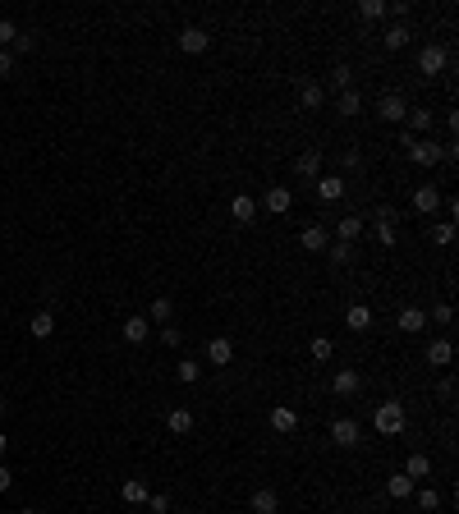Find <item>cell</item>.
Returning a JSON list of instances; mask_svg holds the SVG:
<instances>
[{
    "instance_id": "12",
    "label": "cell",
    "mask_w": 459,
    "mask_h": 514,
    "mask_svg": "<svg viewBox=\"0 0 459 514\" xmlns=\"http://www.w3.org/2000/svg\"><path fill=\"white\" fill-rule=\"evenodd\" d=\"M271 427L280 432V437H289V432H299V414L289 405H276L271 409Z\"/></svg>"
},
{
    "instance_id": "10",
    "label": "cell",
    "mask_w": 459,
    "mask_h": 514,
    "mask_svg": "<svg viewBox=\"0 0 459 514\" xmlns=\"http://www.w3.org/2000/svg\"><path fill=\"white\" fill-rule=\"evenodd\" d=\"M211 46V37L202 33V28H184V33H179V51H188V55H202Z\"/></svg>"
},
{
    "instance_id": "9",
    "label": "cell",
    "mask_w": 459,
    "mask_h": 514,
    "mask_svg": "<svg viewBox=\"0 0 459 514\" xmlns=\"http://www.w3.org/2000/svg\"><path fill=\"white\" fill-rule=\"evenodd\" d=\"M207 358H211V368H225V363L234 358V340H225V335L207 340Z\"/></svg>"
},
{
    "instance_id": "23",
    "label": "cell",
    "mask_w": 459,
    "mask_h": 514,
    "mask_svg": "<svg viewBox=\"0 0 459 514\" xmlns=\"http://www.w3.org/2000/svg\"><path fill=\"white\" fill-rule=\"evenodd\" d=\"M409 37H414V33H409L405 23H391L382 42H386V51H405V46H409Z\"/></svg>"
},
{
    "instance_id": "36",
    "label": "cell",
    "mask_w": 459,
    "mask_h": 514,
    "mask_svg": "<svg viewBox=\"0 0 459 514\" xmlns=\"http://www.w3.org/2000/svg\"><path fill=\"white\" fill-rule=\"evenodd\" d=\"M331 83H336L340 92H349V83H354V69H349V65H336V69H331Z\"/></svg>"
},
{
    "instance_id": "49",
    "label": "cell",
    "mask_w": 459,
    "mask_h": 514,
    "mask_svg": "<svg viewBox=\"0 0 459 514\" xmlns=\"http://www.w3.org/2000/svg\"><path fill=\"white\" fill-rule=\"evenodd\" d=\"M19 514H37V510H19Z\"/></svg>"
},
{
    "instance_id": "47",
    "label": "cell",
    "mask_w": 459,
    "mask_h": 514,
    "mask_svg": "<svg viewBox=\"0 0 459 514\" xmlns=\"http://www.w3.org/2000/svg\"><path fill=\"white\" fill-rule=\"evenodd\" d=\"M10 487H14V473L5 469V464H0V492H10Z\"/></svg>"
},
{
    "instance_id": "28",
    "label": "cell",
    "mask_w": 459,
    "mask_h": 514,
    "mask_svg": "<svg viewBox=\"0 0 459 514\" xmlns=\"http://www.w3.org/2000/svg\"><path fill=\"white\" fill-rule=\"evenodd\" d=\"M294 170H299V175H317V170H322V147H313V152H303V156H299V161H294Z\"/></svg>"
},
{
    "instance_id": "42",
    "label": "cell",
    "mask_w": 459,
    "mask_h": 514,
    "mask_svg": "<svg viewBox=\"0 0 459 514\" xmlns=\"http://www.w3.org/2000/svg\"><path fill=\"white\" fill-rule=\"evenodd\" d=\"M147 510H152V514H165V510H170V496H161V492L147 496Z\"/></svg>"
},
{
    "instance_id": "4",
    "label": "cell",
    "mask_w": 459,
    "mask_h": 514,
    "mask_svg": "<svg viewBox=\"0 0 459 514\" xmlns=\"http://www.w3.org/2000/svg\"><path fill=\"white\" fill-rule=\"evenodd\" d=\"M441 156H446V147H437L432 138H423V142L414 138V142H409V161H414V165H437Z\"/></svg>"
},
{
    "instance_id": "18",
    "label": "cell",
    "mask_w": 459,
    "mask_h": 514,
    "mask_svg": "<svg viewBox=\"0 0 459 514\" xmlns=\"http://www.w3.org/2000/svg\"><path fill=\"white\" fill-rule=\"evenodd\" d=\"M317 197H322V202H340V197H345V179H340V175L317 179Z\"/></svg>"
},
{
    "instance_id": "45",
    "label": "cell",
    "mask_w": 459,
    "mask_h": 514,
    "mask_svg": "<svg viewBox=\"0 0 459 514\" xmlns=\"http://www.w3.org/2000/svg\"><path fill=\"white\" fill-rule=\"evenodd\" d=\"M10 69H14V55H10V51H0V78H10Z\"/></svg>"
},
{
    "instance_id": "32",
    "label": "cell",
    "mask_w": 459,
    "mask_h": 514,
    "mask_svg": "<svg viewBox=\"0 0 459 514\" xmlns=\"http://www.w3.org/2000/svg\"><path fill=\"white\" fill-rule=\"evenodd\" d=\"M336 106H340V115H359V110H363V101H359V92H340V101H336Z\"/></svg>"
},
{
    "instance_id": "37",
    "label": "cell",
    "mask_w": 459,
    "mask_h": 514,
    "mask_svg": "<svg viewBox=\"0 0 459 514\" xmlns=\"http://www.w3.org/2000/svg\"><path fill=\"white\" fill-rule=\"evenodd\" d=\"M432 239H437L441 248H450V243H455V225H450V220H441V225H432Z\"/></svg>"
},
{
    "instance_id": "41",
    "label": "cell",
    "mask_w": 459,
    "mask_h": 514,
    "mask_svg": "<svg viewBox=\"0 0 459 514\" xmlns=\"http://www.w3.org/2000/svg\"><path fill=\"white\" fill-rule=\"evenodd\" d=\"M386 14H391L395 23H405V19H409V0H395V5H386Z\"/></svg>"
},
{
    "instance_id": "19",
    "label": "cell",
    "mask_w": 459,
    "mask_h": 514,
    "mask_svg": "<svg viewBox=\"0 0 459 514\" xmlns=\"http://www.w3.org/2000/svg\"><path fill=\"white\" fill-rule=\"evenodd\" d=\"M28 335H33V340H51V335H55V317H51V312H33V322H28Z\"/></svg>"
},
{
    "instance_id": "15",
    "label": "cell",
    "mask_w": 459,
    "mask_h": 514,
    "mask_svg": "<svg viewBox=\"0 0 459 514\" xmlns=\"http://www.w3.org/2000/svg\"><path fill=\"white\" fill-rule=\"evenodd\" d=\"M450 358H455V345H450V340H432V345H427V363H432V368H450Z\"/></svg>"
},
{
    "instance_id": "2",
    "label": "cell",
    "mask_w": 459,
    "mask_h": 514,
    "mask_svg": "<svg viewBox=\"0 0 459 514\" xmlns=\"http://www.w3.org/2000/svg\"><path fill=\"white\" fill-rule=\"evenodd\" d=\"M359 418H336V423H331V441H336L340 450H354L359 446Z\"/></svg>"
},
{
    "instance_id": "7",
    "label": "cell",
    "mask_w": 459,
    "mask_h": 514,
    "mask_svg": "<svg viewBox=\"0 0 459 514\" xmlns=\"http://www.w3.org/2000/svg\"><path fill=\"white\" fill-rule=\"evenodd\" d=\"M395 239H400V225H395V211H391V207H382V211H377V243H386V248H391Z\"/></svg>"
},
{
    "instance_id": "14",
    "label": "cell",
    "mask_w": 459,
    "mask_h": 514,
    "mask_svg": "<svg viewBox=\"0 0 459 514\" xmlns=\"http://www.w3.org/2000/svg\"><path fill=\"white\" fill-rule=\"evenodd\" d=\"M299 243H303L308 252H326V248H331V234H326V225H308Z\"/></svg>"
},
{
    "instance_id": "22",
    "label": "cell",
    "mask_w": 459,
    "mask_h": 514,
    "mask_svg": "<svg viewBox=\"0 0 459 514\" xmlns=\"http://www.w3.org/2000/svg\"><path fill=\"white\" fill-rule=\"evenodd\" d=\"M414 487H418V482H414V478H405V473H395V478L386 482V492H391V501H409V496H414Z\"/></svg>"
},
{
    "instance_id": "13",
    "label": "cell",
    "mask_w": 459,
    "mask_h": 514,
    "mask_svg": "<svg viewBox=\"0 0 459 514\" xmlns=\"http://www.w3.org/2000/svg\"><path fill=\"white\" fill-rule=\"evenodd\" d=\"M414 207L423 211V216H432V211L441 207V193H437L432 184H418V188H414Z\"/></svg>"
},
{
    "instance_id": "1",
    "label": "cell",
    "mask_w": 459,
    "mask_h": 514,
    "mask_svg": "<svg viewBox=\"0 0 459 514\" xmlns=\"http://www.w3.org/2000/svg\"><path fill=\"white\" fill-rule=\"evenodd\" d=\"M372 423H377V432H382V437H400V432H405V423H409V414H405V405H400V400H386V405H377V418H372Z\"/></svg>"
},
{
    "instance_id": "25",
    "label": "cell",
    "mask_w": 459,
    "mask_h": 514,
    "mask_svg": "<svg viewBox=\"0 0 459 514\" xmlns=\"http://www.w3.org/2000/svg\"><path fill=\"white\" fill-rule=\"evenodd\" d=\"M230 211H234V220H243V225H248V220L257 216V202H253L248 193H239V197H234V202H230Z\"/></svg>"
},
{
    "instance_id": "17",
    "label": "cell",
    "mask_w": 459,
    "mask_h": 514,
    "mask_svg": "<svg viewBox=\"0 0 459 514\" xmlns=\"http://www.w3.org/2000/svg\"><path fill=\"white\" fill-rule=\"evenodd\" d=\"M120 335L129 340V345H142V340L152 335V322H147V317H129V322H124V331H120Z\"/></svg>"
},
{
    "instance_id": "8",
    "label": "cell",
    "mask_w": 459,
    "mask_h": 514,
    "mask_svg": "<svg viewBox=\"0 0 459 514\" xmlns=\"http://www.w3.org/2000/svg\"><path fill=\"white\" fill-rule=\"evenodd\" d=\"M294 207V193H289V188L285 184H276V188H266V211H271V216H285V211Z\"/></svg>"
},
{
    "instance_id": "26",
    "label": "cell",
    "mask_w": 459,
    "mask_h": 514,
    "mask_svg": "<svg viewBox=\"0 0 459 514\" xmlns=\"http://www.w3.org/2000/svg\"><path fill=\"white\" fill-rule=\"evenodd\" d=\"M299 101H303V110H317L322 101H326V88H322V83H303V92H299Z\"/></svg>"
},
{
    "instance_id": "48",
    "label": "cell",
    "mask_w": 459,
    "mask_h": 514,
    "mask_svg": "<svg viewBox=\"0 0 459 514\" xmlns=\"http://www.w3.org/2000/svg\"><path fill=\"white\" fill-rule=\"evenodd\" d=\"M5 446H10V437H5V432H0V455H5Z\"/></svg>"
},
{
    "instance_id": "20",
    "label": "cell",
    "mask_w": 459,
    "mask_h": 514,
    "mask_svg": "<svg viewBox=\"0 0 459 514\" xmlns=\"http://www.w3.org/2000/svg\"><path fill=\"white\" fill-rule=\"evenodd\" d=\"M120 496H124L129 505H147V496H152V492H147V482H142V478H129V482L120 487Z\"/></svg>"
},
{
    "instance_id": "6",
    "label": "cell",
    "mask_w": 459,
    "mask_h": 514,
    "mask_svg": "<svg viewBox=\"0 0 459 514\" xmlns=\"http://www.w3.org/2000/svg\"><path fill=\"white\" fill-rule=\"evenodd\" d=\"M248 505H253V514H280V492L276 487H257Z\"/></svg>"
},
{
    "instance_id": "40",
    "label": "cell",
    "mask_w": 459,
    "mask_h": 514,
    "mask_svg": "<svg viewBox=\"0 0 459 514\" xmlns=\"http://www.w3.org/2000/svg\"><path fill=\"white\" fill-rule=\"evenodd\" d=\"M331 262H349V257H354V243H331Z\"/></svg>"
},
{
    "instance_id": "34",
    "label": "cell",
    "mask_w": 459,
    "mask_h": 514,
    "mask_svg": "<svg viewBox=\"0 0 459 514\" xmlns=\"http://www.w3.org/2000/svg\"><path fill=\"white\" fill-rule=\"evenodd\" d=\"M175 377H179V381H184V386H193L197 377H202V368H197L193 358H184V363H179V368H175Z\"/></svg>"
},
{
    "instance_id": "5",
    "label": "cell",
    "mask_w": 459,
    "mask_h": 514,
    "mask_svg": "<svg viewBox=\"0 0 459 514\" xmlns=\"http://www.w3.org/2000/svg\"><path fill=\"white\" fill-rule=\"evenodd\" d=\"M377 115H382V120H391V124H400V120L409 115V101L400 97V92H386L382 106H377Z\"/></svg>"
},
{
    "instance_id": "44",
    "label": "cell",
    "mask_w": 459,
    "mask_h": 514,
    "mask_svg": "<svg viewBox=\"0 0 459 514\" xmlns=\"http://www.w3.org/2000/svg\"><path fill=\"white\" fill-rule=\"evenodd\" d=\"M432 317H437L441 326H450V322H455V308H450V303H437V312H432Z\"/></svg>"
},
{
    "instance_id": "29",
    "label": "cell",
    "mask_w": 459,
    "mask_h": 514,
    "mask_svg": "<svg viewBox=\"0 0 459 514\" xmlns=\"http://www.w3.org/2000/svg\"><path fill=\"white\" fill-rule=\"evenodd\" d=\"M336 234H340V243H354V239L363 234V220H359V216H345V220L336 225Z\"/></svg>"
},
{
    "instance_id": "3",
    "label": "cell",
    "mask_w": 459,
    "mask_h": 514,
    "mask_svg": "<svg viewBox=\"0 0 459 514\" xmlns=\"http://www.w3.org/2000/svg\"><path fill=\"white\" fill-rule=\"evenodd\" d=\"M446 60H450V51H446V46H437V42L418 51V69H423L427 78H432V74H441V69H446Z\"/></svg>"
},
{
    "instance_id": "31",
    "label": "cell",
    "mask_w": 459,
    "mask_h": 514,
    "mask_svg": "<svg viewBox=\"0 0 459 514\" xmlns=\"http://www.w3.org/2000/svg\"><path fill=\"white\" fill-rule=\"evenodd\" d=\"M359 19H386V0H363V5H359Z\"/></svg>"
},
{
    "instance_id": "27",
    "label": "cell",
    "mask_w": 459,
    "mask_h": 514,
    "mask_svg": "<svg viewBox=\"0 0 459 514\" xmlns=\"http://www.w3.org/2000/svg\"><path fill=\"white\" fill-rule=\"evenodd\" d=\"M405 478H432V460L427 455H409V464H405Z\"/></svg>"
},
{
    "instance_id": "33",
    "label": "cell",
    "mask_w": 459,
    "mask_h": 514,
    "mask_svg": "<svg viewBox=\"0 0 459 514\" xmlns=\"http://www.w3.org/2000/svg\"><path fill=\"white\" fill-rule=\"evenodd\" d=\"M308 354H313V358H317V363H326L331 354H336V345H331L326 335H317V340H313V345H308Z\"/></svg>"
},
{
    "instance_id": "21",
    "label": "cell",
    "mask_w": 459,
    "mask_h": 514,
    "mask_svg": "<svg viewBox=\"0 0 459 514\" xmlns=\"http://www.w3.org/2000/svg\"><path fill=\"white\" fill-rule=\"evenodd\" d=\"M345 326H349V331H368L372 326V308L368 303H354L349 312H345Z\"/></svg>"
},
{
    "instance_id": "38",
    "label": "cell",
    "mask_w": 459,
    "mask_h": 514,
    "mask_svg": "<svg viewBox=\"0 0 459 514\" xmlns=\"http://www.w3.org/2000/svg\"><path fill=\"white\" fill-rule=\"evenodd\" d=\"M414 496H418V505H423V510H437V505H441L437 487H414Z\"/></svg>"
},
{
    "instance_id": "46",
    "label": "cell",
    "mask_w": 459,
    "mask_h": 514,
    "mask_svg": "<svg viewBox=\"0 0 459 514\" xmlns=\"http://www.w3.org/2000/svg\"><path fill=\"white\" fill-rule=\"evenodd\" d=\"M340 165H345V170H354V165H363V156H359V152H345V156H340Z\"/></svg>"
},
{
    "instance_id": "16",
    "label": "cell",
    "mask_w": 459,
    "mask_h": 514,
    "mask_svg": "<svg viewBox=\"0 0 459 514\" xmlns=\"http://www.w3.org/2000/svg\"><path fill=\"white\" fill-rule=\"evenodd\" d=\"M165 427H170L175 437H184V432H193V414H188L184 405H175L170 414H165Z\"/></svg>"
},
{
    "instance_id": "50",
    "label": "cell",
    "mask_w": 459,
    "mask_h": 514,
    "mask_svg": "<svg viewBox=\"0 0 459 514\" xmlns=\"http://www.w3.org/2000/svg\"><path fill=\"white\" fill-rule=\"evenodd\" d=\"M0 418H5V405H0Z\"/></svg>"
},
{
    "instance_id": "43",
    "label": "cell",
    "mask_w": 459,
    "mask_h": 514,
    "mask_svg": "<svg viewBox=\"0 0 459 514\" xmlns=\"http://www.w3.org/2000/svg\"><path fill=\"white\" fill-rule=\"evenodd\" d=\"M161 345H170V349L179 345V331H175V322H165V326H161Z\"/></svg>"
},
{
    "instance_id": "30",
    "label": "cell",
    "mask_w": 459,
    "mask_h": 514,
    "mask_svg": "<svg viewBox=\"0 0 459 514\" xmlns=\"http://www.w3.org/2000/svg\"><path fill=\"white\" fill-rule=\"evenodd\" d=\"M170 317H175V303H170V298H152V317H147V322H156V326H165V322H170Z\"/></svg>"
},
{
    "instance_id": "24",
    "label": "cell",
    "mask_w": 459,
    "mask_h": 514,
    "mask_svg": "<svg viewBox=\"0 0 459 514\" xmlns=\"http://www.w3.org/2000/svg\"><path fill=\"white\" fill-rule=\"evenodd\" d=\"M395 326H400V331H409V335H414V331H423V326H427V312H423V308H405Z\"/></svg>"
},
{
    "instance_id": "11",
    "label": "cell",
    "mask_w": 459,
    "mask_h": 514,
    "mask_svg": "<svg viewBox=\"0 0 459 514\" xmlns=\"http://www.w3.org/2000/svg\"><path fill=\"white\" fill-rule=\"evenodd\" d=\"M359 386H363V377L354 372V368H340V372L331 377V391L336 395H359Z\"/></svg>"
},
{
    "instance_id": "39",
    "label": "cell",
    "mask_w": 459,
    "mask_h": 514,
    "mask_svg": "<svg viewBox=\"0 0 459 514\" xmlns=\"http://www.w3.org/2000/svg\"><path fill=\"white\" fill-rule=\"evenodd\" d=\"M14 37H19V23H14V19H0V46H14Z\"/></svg>"
},
{
    "instance_id": "35",
    "label": "cell",
    "mask_w": 459,
    "mask_h": 514,
    "mask_svg": "<svg viewBox=\"0 0 459 514\" xmlns=\"http://www.w3.org/2000/svg\"><path fill=\"white\" fill-rule=\"evenodd\" d=\"M432 129V110H409V133Z\"/></svg>"
}]
</instances>
